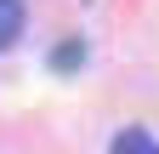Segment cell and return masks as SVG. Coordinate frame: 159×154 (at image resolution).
<instances>
[{"instance_id":"cell-1","label":"cell","mask_w":159,"mask_h":154,"mask_svg":"<svg viewBox=\"0 0 159 154\" xmlns=\"http://www.w3.org/2000/svg\"><path fill=\"white\" fill-rule=\"evenodd\" d=\"M114 154H159V137H148L142 126H125L114 137Z\"/></svg>"},{"instance_id":"cell-2","label":"cell","mask_w":159,"mask_h":154,"mask_svg":"<svg viewBox=\"0 0 159 154\" xmlns=\"http://www.w3.org/2000/svg\"><path fill=\"white\" fill-rule=\"evenodd\" d=\"M23 34V0H0V51Z\"/></svg>"},{"instance_id":"cell-3","label":"cell","mask_w":159,"mask_h":154,"mask_svg":"<svg viewBox=\"0 0 159 154\" xmlns=\"http://www.w3.org/2000/svg\"><path fill=\"white\" fill-rule=\"evenodd\" d=\"M80 57H85V46H80V40H63V46L51 51V69H57V74H68V69H80Z\"/></svg>"}]
</instances>
